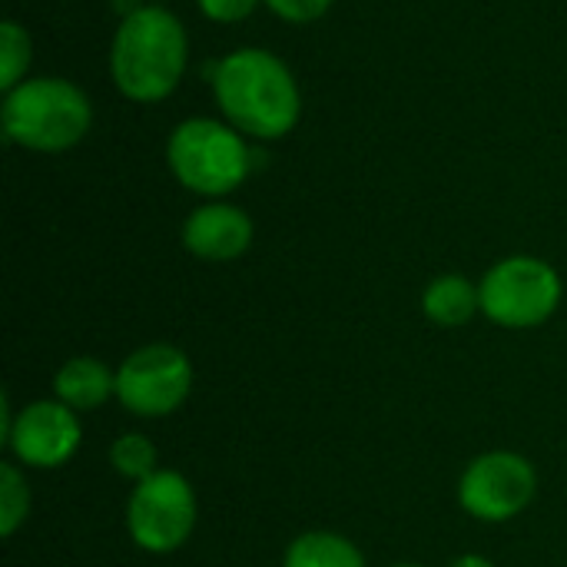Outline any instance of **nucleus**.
<instances>
[{
  "instance_id": "dca6fc26",
  "label": "nucleus",
  "mask_w": 567,
  "mask_h": 567,
  "mask_svg": "<svg viewBox=\"0 0 567 567\" xmlns=\"http://www.w3.org/2000/svg\"><path fill=\"white\" fill-rule=\"evenodd\" d=\"M30 515V488L13 462L0 465V535L13 538Z\"/></svg>"
},
{
  "instance_id": "a211bd4d",
  "label": "nucleus",
  "mask_w": 567,
  "mask_h": 567,
  "mask_svg": "<svg viewBox=\"0 0 567 567\" xmlns=\"http://www.w3.org/2000/svg\"><path fill=\"white\" fill-rule=\"evenodd\" d=\"M196 3H199V13L213 23H239L252 17V10L262 0H196Z\"/></svg>"
},
{
  "instance_id": "6e6552de",
  "label": "nucleus",
  "mask_w": 567,
  "mask_h": 567,
  "mask_svg": "<svg viewBox=\"0 0 567 567\" xmlns=\"http://www.w3.org/2000/svg\"><path fill=\"white\" fill-rule=\"evenodd\" d=\"M538 492L535 465L518 452H485L468 462L458 478V505L488 525H502L518 518Z\"/></svg>"
},
{
  "instance_id": "423d86ee",
  "label": "nucleus",
  "mask_w": 567,
  "mask_h": 567,
  "mask_svg": "<svg viewBox=\"0 0 567 567\" xmlns=\"http://www.w3.org/2000/svg\"><path fill=\"white\" fill-rule=\"evenodd\" d=\"M196 492L186 475L173 468H159L156 475L143 478L126 498V532L146 555L179 551L196 528Z\"/></svg>"
},
{
  "instance_id": "9d476101",
  "label": "nucleus",
  "mask_w": 567,
  "mask_h": 567,
  "mask_svg": "<svg viewBox=\"0 0 567 567\" xmlns=\"http://www.w3.org/2000/svg\"><path fill=\"white\" fill-rule=\"evenodd\" d=\"M256 226L246 209L226 199H206L183 223V246L203 262H233L249 252Z\"/></svg>"
},
{
  "instance_id": "0eeeda50",
  "label": "nucleus",
  "mask_w": 567,
  "mask_h": 567,
  "mask_svg": "<svg viewBox=\"0 0 567 567\" xmlns=\"http://www.w3.org/2000/svg\"><path fill=\"white\" fill-rule=\"evenodd\" d=\"M193 392V362L169 342L133 349L116 365V402L136 419H166Z\"/></svg>"
},
{
  "instance_id": "1a4fd4ad",
  "label": "nucleus",
  "mask_w": 567,
  "mask_h": 567,
  "mask_svg": "<svg viewBox=\"0 0 567 567\" xmlns=\"http://www.w3.org/2000/svg\"><path fill=\"white\" fill-rule=\"evenodd\" d=\"M83 442V425L73 409L60 399H37L17 412L3 449L27 468H60L66 465Z\"/></svg>"
},
{
  "instance_id": "2eb2a0df",
  "label": "nucleus",
  "mask_w": 567,
  "mask_h": 567,
  "mask_svg": "<svg viewBox=\"0 0 567 567\" xmlns=\"http://www.w3.org/2000/svg\"><path fill=\"white\" fill-rule=\"evenodd\" d=\"M30 56H33V43H30L27 27L17 20H3L0 23V90L3 93L27 80Z\"/></svg>"
},
{
  "instance_id": "ddd939ff",
  "label": "nucleus",
  "mask_w": 567,
  "mask_h": 567,
  "mask_svg": "<svg viewBox=\"0 0 567 567\" xmlns=\"http://www.w3.org/2000/svg\"><path fill=\"white\" fill-rule=\"evenodd\" d=\"M282 567H369L362 551L336 532H306L289 542Z\"/></svg>"
},
{
  "instance_id": "f03ea898",
  "label": "nucleus",
  "mask_w": 567,
  "mask_h": 567,
  "mask_svg": "<svg viewBox=\"0 0 567 567\" xmlns=\"http://www.w3.org/2000/svg\"><path fill=\"white\" fill-rule=\"evenodd\" d=\"M189 63V37L163 3L123 13L110 43V76L133 103H159L176 93Z\"/></svg>"
},
{
  "instance_id": "f257e3e1",
  "label": "nucleus",
  "mask_w": 567,
  "mask_h": 567,
  "mask_svg": "<svg viewBox=\"0 0 567 567\" xmlns=\"http://www.w3.org/2000/svg\"><path fill=\"white\" fill-rule=\"evenodd\" d=\"M213 96L229 126L246 140H282L299 126L302 90L292 66L262 47H239L226 53L209 76Z\"/></svg>"
},
{
  "instance_id": "7ed1b4c3",
  "label": "nucleus",
  "mask_w": 567,
  "mask_h": 567,
  "mask_svg": "<svg viewBox=\"0 0 567 567\" xmlns=\"http://www.w3.org/2000/svg\"><path fill=\"white\" fill-rule=\"evenodd\" d=\"M0 126L30 153H66L90 133L93 103L66 76H27L3 93Z\"/></svg>"
},
{
  "instance_id": "aec40b11",
  "label": "nucleus",
  "mask_w": 567,
  "mask_h": 567,
  "mask_svg": "<svg viewBox=\"0 0 567 567\" xmlns=\"http://www.w3.org/2000/svg\"><path fill=\"white\" fill-rule=\"evenodd\" d=\"M150 3H169V0H150Z\"/></svg>"
},
{
  "instance_id": "9b49d317",
  "label": "nucleus",
  "mask_w": 567,
  "mask_h": 567,
  "mask_svg": "<svg viewBox=\"0 0 567 567\" xmlns=\"http://www.w3.org/2000/svg\"><path fill=\"white\" fill-rule=\"evenodd\" d=\"M53 399H60L76 415L96 412L100 405L116 399V369L93 355H73L53 375Z\"/></svg>"
},
{
  "instance_id": "f3484780",
  "label": "nucleus",
  "mask_w": 567,
  "mask_h": 567,
  "mask_svg": "<svg viewBox=\"0 0 567 567\" xmlns=\"http://www.w3.org/2000/svg\"><path fill=\"white\" fill-rule=\"evenodd\" d=\"M266 3V10L269 13H276L279 20H286V23H316V20H322L329 10H332V3L336 0H262Z\"/></svg>"
},
{
  "instance_id": "39448f33",
  "label": "nucleus",
  "mask_w": 567,
  "mask_h": 567,
  "mask_svg": "<svg viewBox=\"0 0 567 567\" xmlns=\"http://www.w3.org/2000/svg\"><path fill=\"white\" fill-rule=\"evenodd\" d=\"M478 292L488 322L502 329H535L558 312L565 286L551 262L538 256H508L482 276Z\"/></svg>"
},
{
  "instance_id": "20e7f679",
  "label": "nucleus",
  "mask_w": 567,
  "mask_h": 567,
  "mask_svg": "<svg viewBox=\"0 0 567 567\" xmlns=\"http://www.w3.org/2000/svg\"><path fill=\"white\" fill-rule=\"evenodd\" d=\"M249 140L226 120L189 116L173 126L166 140V166L176 183L196 196L223 199L236 193L252 173Z\"/></svg>"
},
{
  "instance_id": "6ab92c4d",
  "label": "nucleus",
  "mask_w": 567,
  "mask_h": 567,
  "mask_svg": "<svg viewBox=\"0 0 567 567\" xmlns=\"http://www.w3.org/2000/svg\"><path fill=\"white\" fill-rule=\"evenodd\" d=\"M449 567H495V561H488L485 555H458Z\"/></svg>"
},
{
  "instance_id": "412c9836",
  "label": "nucleus",
  "mask_w": 567,
  "mask_h": 567,
  "mask_svg": "<svg viewBox=\"0 0 567 567\" xmlns=\"http://www.w3.org/2000/svg\"><path fill=\"white\" fill-rule=\"evenodd\" d=\"M392 567H422V565H392Z\"/></svg>"
},
{
  "instance_id": "f8f14e48",
  "label": "nucleus",
  "mask_w": 567,
  "mask_h": 567,
  "mask_svg": "<svg viewBox=\"0 0 567 567\" xmlns=\"http://www.w3.org/2000/svg\"><path fill=\"white\" fill-rule=\"evenodd\" d=\"M422 312L429 322L442 329H462L482 312V292L478 286L462 272L435 276L422 292Z\"/></svg>"
},
{
  "instance_id": "4468645a",
  "label": "nucleus",
  "mask_w": 567,
  "mask_h": 567,
  "mask_svg": "<svg viewBox=\"0 0 567 567\" xmlns=\"http://www.w3.org/2000/svg\"><path fill=\"white\" fill-rule=\"evenodd\" d=\"M110 465L120 478L140 485L143 478L159 472V452L156 445L140 435V432H123L113 445H110Z\"/></svg>"
}]
</instances>
